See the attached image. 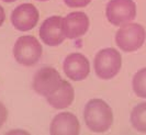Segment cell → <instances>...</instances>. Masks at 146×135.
<instances>
[{
  "instance_id": "cell-18",
  "label": "cell",
  "mask_w": 146,
  "mask_h": 135,
  "mask_svg": "<svg viewBox=\"0 0 146 135\" xmlns=\"http://www.w3.org/2000/svg\"><path fill=\"white\" fill-rule=\"evenodd\" d=\"M2 1H5V2H13L15 0H2Z\"/></svg>"
},
{
  "instance_id": "cell-1",
  "label": "cell",
  "mask_w": 146,
  "mask_h": 135,
  "mask_svg": "<svg viewBox=\"0 0 146 135\" xmlns=\"http://www.w3.org/2000/svg\"><path fill=\"white\" fill-rule=\"evenodd\" d=\"M84 118L88 128L95 133L107 132L113 123V113L110 105L101 99H92L84 110Z\"/></svg>"
},
{
  "instance_id": "cell-16",
  "label": "cell",
  "mask_w": 146,
  "mask_h": 135,
  "mask_svg": "<svg viewBox=\"0 0 146 135\" xmlns=\"http://www.w3.org/2000/svg\"><path fill=\"white\" fill-rule=\"evenodd\" d=\"M7 116H8L7 109H6V107H5V105L0 102V128H1V126L3 125V123L6 122Z\"/></svg>"
},
{
  "instance_id": "cell-7",
  "label": "cell",
  "mask_w": 146,
  "mask_h": 135,
  "mask_svg": "<svg viewBox=\"0 0 146 135\" xmlns=\"http://www.w3.org/2000/svg\"><path fill=\"white\" fill-rule=\"evenodd\" d=\"M63 18L54 15L47 18L40 28V38L48 46H58L65 41L63 32Z\"/></svg>"
},
{
  "instance_id": "cell-17",
  "label": "cell",
  "mask_w": 146,
  "mask_h": 135,
  "mask_svg": "<svg viewBox=\"0 0 146 135\" xmlns=\"http://www.w3.org/2000/svg\"><path fill=\"white\" fill-rule=\"evenodd\" d=\"M5 19H6V13H5V10H3V8L0 6V26L3 24V22H5Z\"/></svg>"
},
{
  "instance_id": "cell-4",
  "label": "cell",
  "mask_w": 146,
  "mask_h": 135,
  "mask_svg": "<svg viewBox=\"0 0 146 135\" xmlns=\"http://www.w3.org/2000/svg\"><path fill=\"white\" fill-rule=\"evenodd\" d=\"M96 75L101 79H111L117 76L122 66L120 53L114 48H104L96 55L94 60Z\"/></svg>"
},
{
  "instance_id": "cell-10",
  "label": "cell",
  "mask_w": 146,
  "mask_h": 135,
  "mask_svg": "<svg viewBox=\"0 0 146 135\" xmlns=\"http://www.w3.org/2000/svg\"><path fill=\"white\" fill-rule=\"evenodd\" d=\"M62 25L66 38L74 40L86 34L89 29V19L84 12H72L63 19Z\"/></svg>"
},
{
  "instance_id": "cell-13",
  "label": "cell",
  "mask_w": 146,
  "mask_h": 135,
  "mask_svg": "<svg viewBox=\"0 0 146 135\" xmlns=\"http://www.w3.org/2000/svg\"><path fill=\"white\" fill-rule=\"evenodd\" d=\"M131 123L139 133H146V102L137 105L131 113Z\"/></svg>"
},
{
  "instance_id": "cell-19",
  "label": "cell",
  "mask_w": 146,
  "mask_h": 135,
  "mask_svg": "<svg viewBox=\"0 0 146 135\" xmlns=\"http://www.w3.org/2000/svg\"><path fill=\"white\" fill-rule=\"evenodd\" d=\"M38 1H47V0H38Z\"/></svg>"
},
{
  "instance_id": "cell-6",
  "label": "cell",
  "mask_w": 146,
  "mask_h": 135,
  "mask_svg": "<svg viewBox=\"0 0 146 135\" xmlns=\"http://www.w3.org/2000/svg\"><path fill=\"white\" fill-rule=\"evenodd\" d=\"M63 81L59 73L53 67H43L34 74L32 88L40 96L48 97L59 88Z\"/></svg>"
},
{
  "instance_id": "cell-5",
  "label": "cell",
  "mask_w": 146,
  "mask_h": 135,
  "mask_svg": "<svg viewBox=\"0 0 146 135\" xmlns=\"http://www.w3.org/2000/svg\"><path fill=\"white\" fill-rule=\"evenodd\" d=\"M106 15L113 25L132 22L136 17V5L133 0H110L107 5Z\"/></svg>"
},
{
  "instance_id": "cell-9",
  "label": "cell",
  "mask_w": 146,
  "mask_h": 135,
  "mask_svg": "<svg viewBox=\"0 0 146 135\" xmlns=\"http://www.w3.org/2000/svg\"><path fill=\"white\" fill-rule=\"evenodd\" d=\"M64 71L66 76L74 81L86 79L90 73L89 60L80 53H72L64 60Z\"/></svg>"
},
{
  "instance_id": "cell-3",
  "label": "cell",
  "mask_w": 146,
  "mask_h": 135,
  "mask_svg": "<svg viewBox=\"0 0 146 135\" xmlns=\"http://www.w3.org/2000/svg\"><path fill=\"white\" fill-rule=\"evenodd\" d=\"M13 56L23 66H33L42 56V45L32 35L21 36L15 43Z\"/></svg>"
},
{
  "instance_id": "cell-8",
  "label": "cell",
  "mask_w": 146,
  "mask_h": 135,
  "mask_svg": "<svg viewBox=\"0 0 146 135\" xmlns=\"http://www.w3.org/2000/svg\"><path fill=\"white\" fill-rule=\"evenodd\" d=\"M38 11L31 3H23L17 7L11 15V23L17 30L25 32L32 30L38 21Z\"/></svg>"
},
{
  "instance_id": "cell-15",
  "label": "cell",
  "mask_w": 146,
  "mask_h": 135,
  "mask_svg": "<svg viewBox=\"0 0 146 135\" xmlns=\"http://www.w3.org/2000/svg\"><path fill=\"white\" fill-rule=\"evenodd\" d=\"M91 0H64L66 6L69 8H82L90 3Z\"/></svg>"
},
{
  "instance_id": "cell-14",
  "label": "cell",
  "mask_w": 146,
  "mask_h": 135,
  "mask_svg": "<svg viewBox=\"0 0 146 135\" xmlns=\"http://www.w3.org/2000/svg\"><path fill=\"white\" fill-rule=\"evenodd\" d=\"M132 87L135 95L139 98L146 99V68H142L134 75Z\"/></svg>"
},
{
  "instance_id": "cell-12",
  "label": "cell",
  "mask_w": 146,
  "mask_h": 135,
  "mask_svg": "<svg viewBox=\"0 0 146 135\" xmlns=\"http://www.w3.org/2000/svg\"><path fill=\"white\" fill-rule=\"evenodd\" d=\"M75 92L73 86L68 81L63 80L59 88L54 93L46 97L48 105L55 109H65L73 103Z\"/></svg>"
},
{
  "instance_id": "cell-2",
  "label": "cell",
  "mask_w": 146,
  "mask_h": 135,
  "mask_svg": "<svg viewBox=\"0 0 146 135\" xmlns=\"http://www.w3.org/2000/svg\"><path fill=\"white\" fill-rule=\"evenodd\" d=\"M145 29L139 23L129 22L122 24L115 34V43L123 52H135L144 44Z\"/></svg>"
},
{
  "instance_id": "cell-11",
  "label": "cell",
  "mask_w": 146,
  "mask_h": 135,
  "mask_svg": "<svg viewBox=\"0 0 146 135\" xmlns=\"http://www.w3.org/2000/svg\"><path fill=\"white\" fill-rule=\"evenodd\" d=\"M80 125L77 116L69 112L58 113L52 120L50 133L54 135H75L79 134Z\"/></svg>"
}]
</instances>
